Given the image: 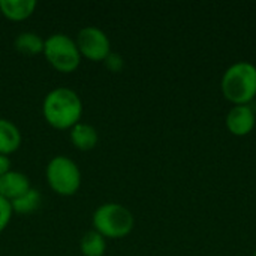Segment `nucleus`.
Wrapping results in <instances>:
<instances>
[{
  "label": "nucleus",
  "mask_w": 256,
  "mask_h": 256,
  "mask_svg": "<svg viewBox=\"0 0 256 256\" xmlns=\"http://www.w3.org/2000/svg\"><path fill=\"white\" fill-rule=\"evenodd\" d=\"M44 117L56 129H72L80 123L82 114V102L80 96L66 87L54 88L50 92L42 105Z\"/></svg>",
  "instance_id": "f257e3e1"
},
{
  "label": "nucleus",
  "mask_w": 256,
  "mask_h": 256,
  "mask_svg": "<svg viewBox=\"0 0 256 256\" xmlns=\"http://www.w3.org/2000/svg\"><path fill=\"white\" fill-rule=\"evenodd\" d=\"M220 88L234 105L250 104L256 96V64L240 60L228 66L222 75Z\"/></svg>",
  "instance_id": "f03ea898"
},
{
  "label": "nucleus",
  "mask_w": 256,
  "mask_h": 256,
  "mask_svg": "<svg viewBox=\"0 0 256 256\" xmlns=\"http://www.w3.org/2000/svg\"><path fill=\"white\" fill-rule=\"evenodd\" d=\"M134 214L123 206L110 202L100 206L93 214V226L105 238H122L132 232Z\"/></svg>",
  "instance_id": "7ed1b4c3"
},
{
  "label": "nucleus",
  "mask_w": 256,
  "mask_h": 256,
  "mask_svg": "<svg viewBox=\"0 0 256 256\" xmlns=\"http://www.w3.org/2000/svg\"><path fill=\"white\" fill-rule=\"evenodd\" d=\"M44 54L51 66L63 74L74 72L80 66L81 54L75 40L63 33L50 36L44 44Z\"/></svg>",
  "instance_id": "20e7f679"
},
{
  "label": "nucleus",
  "mask_w": 256,
  "mask_h": 256,
  "mask_svg": "<svg viewBox=\"0 0 256 256\" xmlns=\"http://www.w3.org/2000/svg\"><path fill=\"white\" fill-rule=\"evenodd\" d=\"M46 180L56 194L70 196L80 189L81 172L74 160L64 156H57L46 166Z\"/></svg>",
  "instance_id": "39448f33"
},
{
  "label": "nucleus",
  "mask_w": 256,
  "mask_h": 256,
  "mask_svg": "<svg viewBox=\"0 0 256 256\" xmlns=\"http://www.w3.org/2000/svg\"><path fill=\"white\" fill-rule=\"evenodd\" d=\"M76 46L81 56L92 62H104L111 52L108 36L98 27H84L76 38Z\"/></svg>",
  "instance_id": "423d86ee"
},
{
  "label": "nucleus",
  "mask_w": 256,
  "mask_h": 256,
  "mask_svg": "<svg viewBox=\"0 0 256 256\" xmlns=\"http://www.w3.org/2000/svg\"><path fill=\"white\" fill-rule=\"evenodd\" d=\"M228 130L236 136H244L254 130L256 124L255 110L250 106V104L244 105H234L225 118Z\"/></svg>",
  "instance_id": "0eeeda50"
},
{
  "label": "nucleus",
  "mask_w": 256,
  "mask_h": 256,
  "mask_svg": "<svg viewBox=\"0 0 256 256\" xmlns=\"http://www.w3.org/2000/svg\"><path fill=\"white\" fill-rule=\"evenodd\" d=\"M30 189V182L22 172L9 171L8 174L0 177V196L8 200L9 202L27 194Z\"/></svg>",
  "instance_id": "6e6552de"
},
{
  "label": "nucleus",
  "mask_w": 256,
  "mask_h": 256,
  "mask_svg": "<svg viewBox=\"0 0 256 256\" xmlns=\"http://www.w3.org/2000/svg\"><path fill=\"white\" fill-rule=\"evenodd\" d=\"M38 3L34 0H0L2 14L10 21H22L28 18Z\"/></svg>",
  "instance_id": "1a4fd4ad"
},
{
  "label": "nucleus",
  "mask_w": 256,
  "mask_h": 256,
  "mask_svg": "<svg viewBox=\"0 0 256 256\" xmlns=\"http://www.w3.org/2000/svg\"><path fill=\"white\" fill-rule=\"evenodd\" d=\"M21 144V134L18 128L4 118H0V154L14 153Z\"/></svg>",
  "instance_id": "9d476101"
},
{
  "label": "nucleus",
  "mask_w": 256,
  "mask_h": 256,
  "mask_svg": "<svg viewBox=\"0 0 256 256\" xmlns=\"http://www.w3.org/2000/svg\"><path fill=\"white\" fill-rule=\"evenodd\" d=\"M70 141L80 150H92L98 144V132L90 124L76 123L70 129Z\"/></svg>",
  "instance_id": "9b49d317"
},
{
  "label": "nucleus",
  "mask_w": 256,
  "mask_h": 256,
  "mask_svg": "<svg viewBox=\"0 0 256 256\" xmlns=\"http://www.w3.org/2000/svg\"><path fill=\"white\" fill-rule=\"evenodd\" d=\"M44 44H45V40H42V38L39 34L32 33V32H22L15 39V48L20 52L28 54V56L44 52Z\"/></svg>",
  "instance_id": "f8f14e48"
},
{
  "label": "nucleus",
  "mask_w": 256,
  "mask_h": 256,
  "mask_svg": "<svg viewBox=\"0 0 256 256\" xmlns=\"http://www.w3.org/2000/svg\"><path fill=\"white\" fill-rule=\"evenodd\" d=\"M80 248L84 256H104L106 250V242L98 231H88L81 238Z\"/></svg>",
  "instance_id": "ddd939ff"
},
{
  "label": "nucleus",
  "mask_w": 256,
  "mask_h": 256,
  "mask_svg": "<svg viewBox=\"0 0 256 256\" xmlns=\"http://www.w3.org/2000/svg\"><path fill=\"white\" fill-rule=\"evenodd\" d=\"M40 200H42L40 194L36 189H30L27 194L10 201L12 212L18 213V214H30L34 210H38V207L40 206Z\"/></svg>",
  "instance_id": "4468645a"
},
{
  "label": "nucleus",
  "mask_w": 256,
  "mask_h": 256,
  "mask_svg": "<svg viewBox=\"0 0 256 256\" xmlns=\"http://www.w3.org/2000/svg\"><path fill=\"white\" fill-rule=\"evenodd\" d=\"M12 218V206L8 200L0 196V232L8 226Z\"/></svg>",
  "instance_id": "2eb2a0df"
},
{
  "label": "nucleus",
  "mask_w": 256,
  "mask_h": 256,
  "mask_svg": "<svg viewBox=\"0 0 256 256\" xmlns=\"http://www.w3.org/2000/svg\"><path fill=\"white\" fill-rule=\"evenodd\" d=\"M104 62H105L106 68H108L110 70H112V72H118V70H122V68H123V58H122V56L114 54V52H110V56H108Z\"/></svg>",
  "instance_id": "dca6fc26"
},
{
  "label": "nucleus",
  "mask_w": 256,
  "mask_h": 256,
  "mask_svg": "<svg viewBox=\"0 0 256 256\" xmlns=\"http://www.w3.org/2000/svg\"><path fill=\"white\" fill-rule=\"evenodd\" d=\"M10 159L4 154H0V177L10 171Z\"/></svg>",
  "instance_id": "f3484780"
},
{
  "label": "nucleus",
  "mask_w": 256,
  "mask_h": 256,
  "mask_svg": "<svg viewBox=\"0 0 256 256\" xmlns=\"http://www.w3.org/2000/svg\"><path fill=\"white\" fill-rule=\"evenodd\" d=\"M254 256H256V250H255V254H254Z\"/></svg>",
  "instance_id": "a211bd4d"
}]
</instances>
